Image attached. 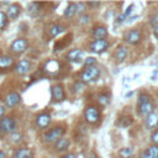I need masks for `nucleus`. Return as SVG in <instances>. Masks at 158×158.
I'll return each mask as SVG.
<instances>
[{
	"instance_id": "obj_28",
	"label": "nucleus",
	"mask_w": 158,
	"mask_h": 158,
	"mask_svg": "<svg viewBox=\"0 0 158 158\" xmlns=\"http://www.w3.org/2000/svg\"><path fill=\"white\" fill-rule=\"evenodd\" d=\"M10 141H11L12 143H19V142H21V141H22L21 133H19V132H12V133H10Z\"/></svg>"
},
{
	"instance_id": "obj_8",
	"label": "nucleus",
	"mask_w": 158,
	"mask_h": 158,
	"mask_svg": "<svg viewBox=\"0 0 158 158\" xmlns=\"http://www.w3.org/2000/svg\"><path fill=\"white\" fill-rule=\"evenodd\" d=\"M123 40L130 44H137L141 41V32L138 30H130L123 35Z\"/></svg>"
},
{
	"instance_id": "obj_41",
	"label": "nucleus",
	"mask_w": 158,
	"mask_h": 158,
	"mask_svg": "<svg viewBox=\"0 0 158 158\" xmlns=\"http://www.w3.org/2000/svg\"><path fill=\"white\" fill-rule=\"evenodd\" d=\"M157 65H158V63H157Z\"/></svg>"
},
{
	"instance_id": "obj_32",
	"label": "nucleus",
	"mask_w": 158,
	"mask_h": 158,
	"mask_svg": "<svg viewBox=\"0 0 158 158\" xmlns=\"http://www.w3.org/2000/svg\"><path fill=\"white\" fill-rule=\"evenodd\" d=\"M95 63H96V59H95L94 57H88V58L85 59V62H84V64H85L86 67H93Z\"/></svg>"
},
{
	"instance_id": "obj_25",
	"label": "nucleus",
	"mask_w": 158,
	"mask_h": 158,
	"mask_svg": "<svg viewBox=\"0 0 158 158\" xmlns=\"http://www.w3.org/2000/svg\"><path fill=\"white\" fill-rule=\"evenodd\" d=\"M151 26H152V31H153L154 36L158 37V14L154 15V16L151 19Z\"/></svg>"
},
{
	"instance_id": "obj_3",
	"label": "nucleus",
	"mask_w": 158,
	"mask_h": 158,
	"mask_svg": "<svg viewBox=\"0 0 158 158\" xmlns=\"http://www.w3.org/2000/svg\"><path fill=\"white\" fill-rule=\"evenodd\" d=\"M65 133V127L63 126H57V127H53L51 128L49 131H47L44 135H43V139L44 142H48V143H54L57 142L59 138L63 137V135Z\"/></svg>"
},
{
	"instance_id": "obj_10",
	"label": "nucleus",
	"mask_w": 158,
	"mask_h": 158,
	"mask_svg": "<svg viewBox=\"0 0 158 158\" xmlns=\"http://www.w3.org/2000/svg\"><path fill=\"white\" fill-rule=\"evenodd\" d=\"M20 101H21V96L16 91H11L5 96V105L7 107H15L20 104Z\"/></svg>"
},
{
	"instance_id": "obj_7",
	"label": "nucleus",
	"mask_w": 158,
	"mask_h": 158,
	"mask_svg": "<svg viewBox=\"0 0 158 158\" xmlns=\"http://www.w3.org/2000/svg\"><path fill=\"white\" fill-rule=\"evenodd\" d=\"M109 48L107 40H95L90 43V51L94 53H102Z\"/></svg>"
},
{
	"instance_id": "obj_30",
	"label": "nucleus",
	"mask_w": 158,
	"mask_h": 158,
	"mask_svg": "<svg viewBox=\"0 0 158 158\" xmlns=\"http://www.w3.org/2000/svg\"><path fill=\"white\" fill-rule=\"evenodd\" d=\"M40 6H41L40 2H31V4L28 5V11H30V12H36Z\"/></svg>"
},
{
	"instance_id": "obj_38",
	"label": "nucleus",
	"mask_w": 158,
	"mask_h": 158,
	"mask_svg": "<svg viewBox=\"0 0 158 158\" xmlns=\"http://www.w3.org/2000/svg\"><path fill=\"white\" fill-rule=\"evenodd\" d=\"M85 5H88V6H90V7H96V6L100 5V2H86Z\"/></svg>"
},
{
	"instance_id": "obj_12",
	"label": "nucleus",
	"mask_w": 158,
	"mask_h": 158,
	"mask_svg": "<svg viewBox=\"0 0 158 158\" xmlns=\"http://www.w3.org/2000/svg\"><path fill=\"white\" fill-rule=\"evenodd\" d=\"M30 69H31V62H30L28 59H21V60L16 64V67H15L16 73L20 74V75L27 74V73L30 72Z\"/></svg>"
},
{
	"instance_id": "obj_5",
	"label": "nucleus",
	"mask_w": 158,
	"mask_h": 158,
	"mask_svg": "<svg viewBox=\"0 0 158 158\" xmlns=\"http://www.w3.org/2000/svg\"><path fill=\"white\" fill-rule=\"evenodd\" d=\"M16 120L11 116H5L0 120V131L5 133H12L16 130Z\"/></svg>"
},
{
	"instance_id": "obj_16",
	"label": "nucleus",
	"mask_w": 158,
	"mask_h": 158,
	"mask_svg": "<svg viewBox=\"0 0 158 158\" xmlns=\"http://www.w3.org/2000/svg\"><path fill=\"white\" fill-rule=\"evenodd\" d=\"M69 144H70V141H69V138H67V137H62V138H59L57 142H54V151L56 152H64V151H67L68 148H69Z\"/></svg>"
},
{
	"instance_id": "obj_13",
	"label": "nucleus",
	"mask_w": 158,
	"mask_h": 158,
	"mask_svg": "<svg viewBox=\"0 0 158 158\" xmlns=\"http://www.w3.org/2000/svg\"><path fill=\"white\" fill-rule=\"evenodd\" d=\"M51 123V116L47 114V112H43V114H40L37 117H36V126L41 130H44L48 127V125Z\"/></svg>"
},
{
	"instance_id": "obj_35",
	"label": "nucleus",
	"mask_w": 158,
	"mask_h": 158,
	"mask_svg": "<svg viewBox=\"0 0 158 158\" xmlns=\"http://www.w3.org/2000/svg\"><path fill=\"white\" fill-rule=\"evenodd\" d=\"M85 158H99V156H98L95 152H89Z\"/></svg>"
},
{
	"instance_id": "obj_39",
	"label": "nucleus",
	"mask_w": 158,
	"mask_h": 158,
	"mask_svg": "<svg viewBox=\"0 0 158 158\" xmlns=\"http://www.w3.org/2000/svg\"><path fill=\"white\" fill-rule=\"evenodd\" d=\"M4 114H5V106L0 105V118L4 117Z\"/></svg>"
},
{
	"instance_id": "obj_20",
	"label": "nucleus",
	"mask_w": 158,
	"mask_h": 158,
	"mask_svg": "<svg viewBox=\"0 0 158 158\" xmlns=\"http://www.w3.org/2000/svg\"><path fill=\"white\" fill-rule=\"evenodd\" d=\"M14 158H32V151L30 148H19L14 153Z\"/></svg>"
},
{
	"instance_id": "obj_23",
	"label": "nucleus",
	"mask_w": 158,
	"mask_h": 158,
	"mask_svg": "<svg viewBox=\"0 0 158 158\" xmlns=\"http://www.w3.org/2000/svg\"><path fill=\"white\" fill-rule=\"evenodd\" d=\"M98 102H99L101 106H107L109 102H110V96H109L107 94L101 93V94L98 95Z\"/></svg>"
},
{
	"instance_id": "obj_18",
	"label": "nucleus",
	"mask_w": 158,
	"mask_h": 158,
	"mask_svg": "<svg viewBox=\"0 0 158 158\" xmlns=\"http://www.w3.org/2000/svg\"><path fill=\"white\" fill-rule=\"evenodd\" d=\"M127 53L128 52H127V48L125 46H118L117 49H116V52H115L116 60L117 62H123L126 59V57H127Z\"/></svg>"
},
{
	"instance_id": "obj_1",
	"label": "nucleus",
	"mask_w": 158,
	"mask_h": 158,
	"mask_svg": "<svg viewBox=\"0 0 158 158\" xmlns=\"http://www.w3.org/2000/svg\"><path fill=\"white\" fill-rule=\"evenodd\" d=\"M137 111L141 116H148L154 111V105L148 94H141L137 100Z\"/></svg>"
},
{
	"instance_id": "obj_22",
	"label": "nucleus",
	"mask_w": 158,
	"mask_h": 158,
	"mask_svg": "<svg viewBox=\"0 0 158 158\" xmlns=\"http://www.w3.org/2000/svg\"><path fill=\"white\" fill-rule=\"evenodd\" d=\"M65 31V28L63 27V26H60V25H52L51 27H49V36L51 37H57L59 33H62V32H64Z\"/></svg>"
},
{
	"instance_id": "obj_15",
	"label": "nucleus",
	"mask_w": 158,
	"mask_h": 158,
	"mask_svg": "<svg viewBox=\"0 0 158 158\" xmlns=\"http://www.w3.org/2000/svg\"><path fill=\"white\" fill-rule=\"evenodd\" d=\"M139 158H158V146H148L139 156Z\"/></svg>"
},
{
	"instance_id": "obj_19",
	"label": "nucleus",
	"mask_w": 158,
	"mask_h": 158,
	"mask_svg": "<svg viewBox=\"0 0 158 158\" xmlns=\"http://www.w3.org/2000/svg\"><path fill=\"white\" fill-rule=\"evenodd\" d=\"M81 56H83V51L75 48V49H72L67 53V59L70 60V62H78Z\"/></svg>"
},
{
	"instance_id": "obj_6",
	"label": "nucleus",
	"mask_w": 158,
	"mask_h": 158,
	"mask_svg": "<svg viewBox=\"0 0 158 158\" xmlns=\"http://www.w3.org/2000/svg\"><path fill=\"white\" fill-rule=\"evenodd\" d=\"M28 47V41L26 38H17L10 44V51L15 54H20L25 52Z\"/></svg>"
},
{
	"instance_id": "obj_17",
	"label": "nucleus",
	"mask_w": 158,
	"mask_h": 158,
	"mask_svg": "<svg viewBox=\"0 0 158 158\" xmlns=\"http://www.w3.org/2000/svg\"><path fill=\"white\" fill-rule=\"evenodd\" d=\"M93 36L96 38V40H105L106 36H107V30L105 26H96L94 30H93Z\"/></svg>"
},
{
	"instance_id": "obj_37",
	"label": "nucleus",
	"mask_w": 158,
	"mask_h": 158,
	"mask_svg": "<svg viewBox=\"0 0 158 158\" xmlns=\"http://www.w3.org/2000/svg\"><path fill=\"white\" fill-rule=\"evenodd\" d=\"M60 158H75V154L74 153H67V154L62 156Z\"/></svg>"
},
{
	"instance_id": "obj_40",
	"label": "nucleus",
	"mask_w": 158,
	"mask_h": 158,
	"mask_svg": "<svg viewBox=\"0 0 158 158\" xmlns=\"http://www.w3.org/2000/svg\"><path fill=\"white\" fill-rule=\"evenodd\" d=\"M0 158H5V153L2 151H0Z\"/></svg>"
},
{
	"instance_id": "obj_4",
	"label": "nucleus",
	"mask_w": 158,
	"mask_h": 158,
	"mask_svg": "<svg viewBox=\"0 0 158 158\" xmlns=\"http://www.w3.org/2000/svg\"><path fill=\"white\" fill-rule=\"evenodd\" d=\"M84 117H85V121L88 123H91V125H96L99 121H100V110L94 106V105H89L86 106L85 109V112H84Z\"/></svg>"
},
{
	"instance_id": "obj_33",
	"label": "nucleus",
	"mask_w": 158,
	"mask_h": 158,
	"mask_svg": "<svg viewBox=\"0 0 158 158\" xmlns=\"http://www.w3.org/2000/svg\"><path fill=\"white\" fill-rule=\"evenodd\" d=\"M151 141H152L153 144L158 146V130H156V131L152 133V136H151Z\"/></svg>"
},
{
	"instance_id": "obj_11",
	"label": "nucleus",
	"mask_w": 158,
	"mask_h": 158,
	"mask_svg": "<svg viewBox=\"0 0 158 158\" xmlns=\"http://www.w3.org/2000/svg\"><path fill=\"white\" fill-rule=\"evenodd\" d=\"M144 126L147 130H153L158 127V111H153L148 116H146Z\"/></svg>"
},
{
	"instance_id": "obj_31",
	"label": "nucleus",
	"mask_w": 158,
	"mask_h": 158,
	"mask_svg": "<svg viewBox=\"0 0 158 158\" xmlns=\"http://www.w3.org/2000/svg\"><path fill=\"white\" fill-rule=\"evenodd\" d=\"M128 116H125V117H121V122H120V125L121 126H123V127H126V126H130L131 123H132V118L130 117L128 120H126Z\"/></svg>"
},
{
	"instance_id": "obj_21",
	"label": "nucleus",
	"mask_w": 158,
	"mask_h": 158,
	"mask_svg": "<svg viewBox=\"0 0 158 158\" xmlns=\"http://www.w3.org/2000/svg\"><path fill=\"white\" fill-rule=\"evenodd\" d=\"M14 65V58L10 56H1L0 57V69H7Z\"/></svg>"
},
{
	"instance_id": "obj_14",
	"label": "nucleus",
	"mask_w": 158,
	"mask_h": 158,
	"mask_svg": "<svg viewBox=\"0 0 158 158\" xmlns=\"http://www.w3.org/2000/svg\"><path fill=\"white\" fill-rule=\"evenodd\" d=\"M20 12H21V6H20L19 4H11V5H9V7L6 9V16H7V19H10V20L17 19L19 15H20Z\"/></svg>"
},
{
	"instance_id": "obj_26",
	"label": "nucleus",
	"mask_w": 158,
	"mask_h": 158,
	"mask_svg": "<svg viewBox=\"0 0 158 158\" xmlns=\"http://www.w3.org/2000/svg\"><path fill=\"white\" fill-rule=\"evenodd\" d=\"M118 153H120V156H121L122 158H131V157L133 156V149H132L131 147H125V148H122Z\"/></svg>"
},
{
	"instance_id": "obj_2",
	"label": "nucleus",
	"mask_w": 158,
	"mask_h": 158,
	"mask_svg": "<svg viewBox=\"0 0 158 158\" xmlns=\"http://www.w3.org/2000/svg\"><path fill=\"white\" fill-rule=\"evenodd\" d=\"M100 73H101L100 72V68H98L95 65L86 67L83 70V73L80 74V80H81V83H93V81H95V80L99 79Z\"/></svg>"
},
{
	"instance_id": "obj_9",
	"label": "nucleus",
	"mask_w": 158,
	"mask_h": 158,
	"mask_svg": "<svg viewBox=\"0 0 158 158\" xmlns=\"http://www.w3.org/2000/svg\"><path fill=\"white\" fill-rule=\"evenodd\" d=\"M65 98V93H64V86L62 84H56L52 86V100L56 102L63 101Z\"/></svg>"
},
{
	"instance_id": "obj_36",
	"label": "nucleus",
	"mask_w": 158,
	"mask_h": 158,
	"mask_svg": "<svg viewBox=\"0 0 158 158\" xmlns=\"http://www.w3.org/2000/svg\"><path fill=\"white\" fill-rule=\"evenodd\" d=\"M132 9H133V5H130V6L127 7V10L125 11V14H123V15H125V16H128V15L131 14V11H132Z\"/></svg>"
},
{
	"instance_id": "obj_27",
	"label": "nucleus",
	"mask_w": 158,
	"mask_h": 158,
	"mask_svg": "<svg viewBox=\"0 0 158 158\" xmlns=\"http://www.w3.org/2000/svg\"><path fill=\"white\" fill-rule=\"evenodd\" d=\"M7 16H6V14L5 12H2V11H0V31H2L6 26H7Z\"/></svg>"
},
{
	"instance_id": "obj_29",
	"label": "nucleus",
	"mask_w": 158,
	"mask_h": 158,
	"mask_svg": "<svg viewBox=\"0 0 158 158\" xmlns=\"http://www.w3.org/2000/svg\"><path fill=\"white\" fill-rule=\"evenodd\" d=\"M85 9V4L84 2H77L75 4V14H83Z\"/></svg>"
},
{
	"instance_id": "obj_24",
	"label": "nucleus",
	"mask_w": 158,
	"mask_h": 158,
	"mask_svg": "<svg viewBox=\"0 0 158 158\" xmlns=\"http://www.w3.org/2000/svg\"><path fill=\"white\" fill-rule=\"evenodd\" d=\"M75 14V4L74 2H69L64 10V16L65 17H72Z\"/></svg>"
},
{
	"instance_id": "obj_34",
	"label": "nucleus",
	"mask_w": 158,
	"mask_h": 158,
	"mask_svg": "<svg viewBox=\"0 0 158 158\" xmlns=\"http://www.w3.org/2000/svg\"><path fill=\"white\" fill-rule=\"evenodd\" d=\"M89 21H90V16L89 15H81L79 17V22L80 23H88Z\"/></svg>"
}]
</instances>
